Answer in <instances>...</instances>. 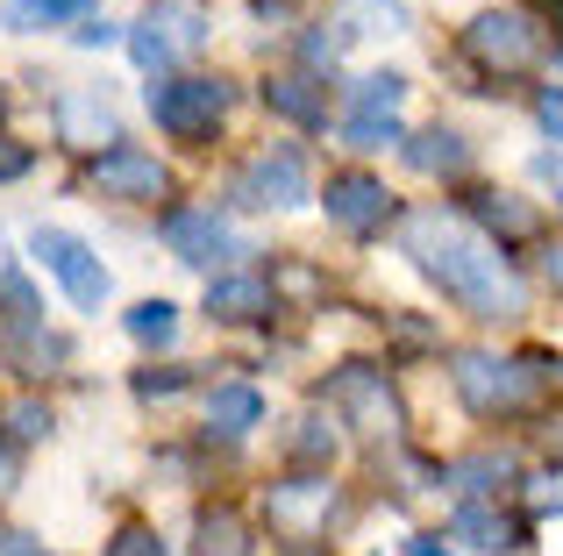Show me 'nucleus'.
<instances>
[{
    "label": "nucleus",
    "instance_id": "obj_18",
    "mask_svg": "<svg viewBox=\"0 0 563 556\" xmlns=\"http://www.w3.org/2000/svg\"><path fill=\"white\" fill-rule=\"evenodd\" d=\"M257 421H264L257 386H214V392H207V429H214V435H250Z\"/></svg>",
    "mask_w": 563,
    "mask_h": 556
},
{
    "label": "nucleus",
    "instance_id": "obj_31",
    "mask_svg": "<svg viewBox=\"0 0 563 556\" xmlns=\"http://www.w3.org/2000/svg\"><path fill=\"white\" fill-rule=\"evenodd\" d=\"M536 179L556 186V200H563V151H542V157H536Z\"/></svg>",
    "mask_w": 563,
    "mask_h": 556
},
{
    "label": "nucleus",
    "instance_id": "obj_1",
    "mask_svg": "<svg viewBox=\"0 0 563 556\" xmlns=\"http://www.w3.org/2000/svg\"><path fill=\"white\" fill-rule=\"evenodd\" d=\"M399 236H407L413 265L435 278L450 300H464L471 314H485V321H521L528 314L521 271H514L507 251H499L493 236H478L471 222H456V214H442V208H421V214H407Z\"/></svg>",
    "mask_w": 563,
    "mask_h": 556
},
{
    "label": "nucleus",
    "instance_id": "obj_26",
    "mask_svg": "<svg viewBox=\"0 0 563 556\" xmlns=\"http://www.w3.org/2000/svg\"><path fill=\"white\" fill-rule=\"evenodd\" d=\"M14 435H22V443H36V435H51V407H36V400H22V407H14Z\"/></svg>",
    "mask_w": 563,
    "mask_h": 556
},
{
    "label": "nucleus",
    "instance_id": "obj_15",
    "mask_svg": "<svg viewBox=\"0 0 563 556\" xmlns=\"http://www.w3.org/2000/svg\"><path fill=\"white\" fill-rule=\"evenodd\" d=\"M471 222H485L499 243H528V236H542V214L536 208H521V200H507V193H471Z\"/></svg>",
    "mask_w": 563,
    "mask_h": 556
},
{
    "label": "nucleus",
    "instance_id": "obj_23",
    "mask_svg": "<svg viewBox=\"0 0 563 556\" xmlns=\"http://www.w3.org/2000/svg\"><path fill=\"white\" fill-rule=\"evenodd\" d=\"M399 100H407V79L372 71V79H357V108H350V114H399Z\"/></svg>",
    "mask_w": 563,
    "mask_h": 556
},
{
    "label": "nucleus",
    "instance_id": "obj_2",
    "mask_svg": "<svg viewBox=\"0 0 563 556\" xmlns=\"http://www.w3.org/2000/svg\"><path fill=\"white\" fill-rule=\"evenodd\" d=\"M450 386H456V400L471 407V414H521L528 400H536V378L521 371V364H499V357H485V349H456L450 357Z\"/></svg>",
    "mask_w": 563,
    "mask_h": 556
},
{
    "label": "nucleus",
    "instance_id": "obj_10",
    "mask_svg": "<svg viewBox=\"0 0 563 556\" xmlns=\"http://www.w3.org/2000/svg\"><path fill=\"white\" fill-rule=\"evenodd\" d=\"M207 29L192 22V14H151V22L129 29V57H136L143 71H172L179 65V51H200Z\"/></svg>",
    "mask_w": 563,
    "mask_h": 556
},
{
    "label": "nucleus",
    "instance_id": "obj_36",
    "mask_svg": "<svg viewBox=\"0 0 563 556\" xmlns=\"http://www.w3.org/2000/svg\"><path fill=\"white\" fill-rule=\"evenodd\" d=\"M407 556H450V543H442V535H413Z\"/></svg>",
    "mask_w": 563,
    "mask_h": 556
},
{
    "label": "nucleus",
    "instance_id": "obj_37",
    "mask_svg": "<svg viewBox=\"0 0 563 556\" xmlns=\"http://www.w3.org/2000/svg\"><path fill=\"white\" fill-rule=\"evenodd\" d=\"M542 271H550V286L563 292V243H550V257H542Z\"/></svg>",
    "mask_w": 563,
    "mask_h": 556
},
{
    "label": "nucleus",
    "instance_id": "obj_22",
    "mask_svg": "<svg viewBox=\"0 0 563 556\" xmlns=\"http://www.w3.org/2000/svg\"><path fill=\"white\" fill-rule=\"evenodd\" d=\"M129 335H136V343H157V349H165L172 335H179V307H172V300H143V307H129Z\"/></svg>",
    "mask_w": 563,
    "mask_h": 556
},
{
    "label": "nucleus",
    "instance_id": "obj_24",
    "mask_svg": "<svg viewBox=\"0 0 563 556\" xmlns=\"http://www.w3.org/2000/svg\"><path fill=\"white\" fill-rule=\"evenodd\" d=\"M343 136L357 143V151H385V143H399V114H350Z\"/></svg>",
    "mask_w": 563,
    "mask_h": 556
},
{
    "label": "nucleus",
    "instance_id": "obj_11",
    "mask_svg": "<svg viewBox=\"0 0 563 556\" xmlns=\"http://www.w3.org/2000/svg\"><path fill=\"white\" fill-rule=\"evenodd\" d=\"M243 200H250V208H300V200H307L300 151H264L257 165L243 171Z\"/></svg>",
    "mask_w": 563,
    "mask_h": 556
},
{
    "label": "nucleus",
    "instance_id": "obj_14",
    "mask_svg": "<svg viewBox=\"0 0 563 556\" xmlns=\"http://www.w3.org/2000/svg\"><path fill=\"white\" fill-rule=\"evenodd\" d=\"M407 165L421 171V179H456V171L471 165V151H464L456 129H421V136H407Z\"/></svg>",
    "mask_w": 563,
    "mask_h": 556
},
{
    "label": "nucleus",
    "instance_id": "obj_32",
    "mask_svg": "<svg viewBox=\"0 0 563 556\" xmlns=\"http://www.w3.org/2000/svg\"><path fill=\"white\" fill-rule=\"evenodd\" d=\"M71 43H86V51H100V43H114V29H108V22L93 14V22H79V29H71Z\"/></svg>",
    "mask_w": 563,
    "mask_h": 556
},
{
    "label": "nucleus",
    "instance_id": "obj_5",
    "mask_svg": "<svg viewBox=\"0 0 563 556\" xmlns=\"http://www.w3.org/2000/svg\"><path fill=\"white\" fill-rule=\"evenodd\" d=\"M29 251L43 257V271H51L57 286H65L71 307H100V300H108V265H100L79 236H65V229H36V236H29Z\"/></svg>",
    "mask_w": 563,
    "mask_h": 556
},
{
    "label": "nucleus",
    "instance_id": "obj_17",
    "mask_svg": "<svg viewBox=\"0 0 563 556\" xmlns=\"http://www.w3.org/2000/svg\"><path fill=\"white\" fill-rule=\"evenodd\" d=\"M192 556H250V529L235 507H200L192 521Z\"/></svg>",
    "mask_w": 563,
    "mask_h": 556
},
{
    "label": "nucleus",
    "instance_id": "obj_34",
    "mask_svg": "<svg viewBox=\"0 0 563 556\" xmlns=\"http://www.w3.org/2000/svg\"><path fill=\"white\" fill-rule=\"evenodd\" d=\"M300 51H307V57H314V65H335V51H343V43H335V36H307V43H300Z\"/></svg>",
    "mask_w": 563,
    "mask_h": 556
},
{
    "label": "nucleus",
    "instance_id": "obj_7",
    "mask_svg": "<svg viewBox=\"0 0 563 556\" xmlns=\"http://www.w3.org/2000/svg\"><path fill=\"white\" fill-rule=\"evenodd\" d=\"M321 208H329V222L350 229V236H378V229L393 222V193H385V179H372V171H335Z\"/></svg>",
    "mask_w": 563,
    "mask_h": 556
},
{
    "label": "nucleus",
    "instance_id": "obj_6",
    "mask_svg": "<svg viewBox=\"0 0 563 556\" xmlns=\"http://www.w3.org/2000/svg\"><path fill=\"white\" fill-rule=\"evenodd\" d=\"M464 51L478 57L485 71H528L542 57V36H536V22L528 14H499V8H485L478 22L464 29Z\"/></svg>",
    "mask_w": 563,
    "mask_h": 556
},
{
    "label": "nucleus",
    "instance_id": "obj_8",
    "mask_svg": "<svg viewBox=\"0 0 563 556\" xmlns=\"http://www.w3.org/2000/svg\"><path fill=\"white\" fill-rule=\"evenodd\" d=\"M165 243L186 257V265H221V257H243V236H235L214 208H172L165 214Z\"/></svg>",
    "mask_w": 563,
    "mask_h": 556
},
{
    "label": "nucleus",
    "instance_id": "obj_38",
    "mask_svg": "<svg viewBox=\"0 0 563 556\" xmlns=\"http://www.w3.org/2000/svg\"><path fill=\"white\" fill-rule=\"evenodd\" d=\"M536 500H542V507H563V478H550V486H542Z\"/></svg>",
    "mask_w": 563,
    "mask_h": 556
},
{
    "label": "nucleus",
    "instance_id": "obj_4",
    "mask_svg": "<svg viewBox=\"0 0 563 556\" xmlns=\"http://www.w3.org/2000/svg\"><path fill=\"white\" fill-rule=\"evenodd\" d=\"M329 400L357 435H393L399 429V400H393V386H385L378 364H343V371L329 378Z\"/></svg>",
    "mask_w": 563,
    "mask_h": 556
},
{
    "label": "nucleus",
    "instance_id": "obj_39",
    "mask_svg": "<svg viewBox=\"0 0 563 556\" xmlns=\"http://www.w3.org/2000/svg\"><path fill=\"white\" fill-rule=\"evenodd\" d=\"M286 556H329V549H314V543H292Z\"/></svg>",
    "mask_w": 563,
    "mask_h": 556
},
{
    "label": "nucleus",
    "instance_id": "obj_25",
    "mask_svg": "<svg viewBox=\"0 0 563 556\" xmlns=\"http://www.w3.org/2000/svg\"><path fill=\"white\" fill-rule=\"evenodd\" d=\"M493 478H514V457H471V464H456V486H471V492H493Z\"/></svg>",
    "mask_w": 563,
    "mask_h": 556
},
{
    "label": "nucleus",
    "instance_id": "obj_29",
    "mask_svg": "<svg viewBox=\"0 0 563 556\" xmlns=\"http://www.w3.org/2000/svg\"><path fill=\"white\" fill-rule=\"evenodd\" d=\"M114 556H165V543H157L151 529H129L122 543H114Z\"/></svg>",
    "mask_w": 563,
    "mask_h": 556
},
{
    "label": "nucleus",
    "instance_id": "obj_30",
    "mask_svg": "<svg viewBox=\"0 0 563 556\" xmlns=\"http://www.w3.org/2000/svg\"><path fill=\"white\" fill-rule=\"evenodd\" d=\"M536 114H542V129H556V136H563V86H550V93L536 100Z\"/></svg>",
    "mask_w": 563,
    "mask_h": 556
},
{
    "label": "nucleus",
    "instance_id": "obj_19",
    "mask_svg": "<svg viewBox=\"0 0 563 556\" xmlns=\"http://www.w3.org/2000/svg\"><path fill=\"white\" fill-rule=\"evenodd\" d=\"M8 29H65V22H93V0H0Z\"/></svg>",
    "mask_w": 563,
    "mask_h": 556
},
{
    "label": "nucleus",
    "instance_id": "obj_35",
    "mask_svg": "<svg viewBox=\"0 0 563 556\" xmlns=\"http://www.w3.org/2000/svg\"><path fill=\"white\" fill-rule=\"evenodd\" d=\"M0 556H51V549L29 543V535H0Z\"/></svg>",
    "mask_w": 563,
    "mask_h": 556
},
{
    "label": "nucleus",
    "instance_id": "obj_20",
    "mask_svg": "<svg viewBox=\"0 0 563 556\" xmlns=\"http://www.w3.org/2000/svg\"><path fill=\"white\" fill-rule=\"evenodd\" d=\"M456 535H464L471 549H521L528 543V529L514 514H499V507H464V514H456Z\"/></svg>",
    "mask_w": 563,
    "mask_h": 556
},
{
    "label": "nucleus",
    "instance_id": "obj_21",
    "mask_svg": "<svg viewBox=\"0 0 563 556\" xmlns=\"http://www.w3.org/2000/svg\"><path fill=\"white\" fill-rule=\"evenodd\" d=\"M57 129H65V143H79V151L114 143V114L100 108V100H86V93H65V100H57Z\"/></svg>",
    "mask_w": 563,
    "mask_h": 556
},
{
    "label": "nucleus",
    "instance_id": "obj_3",
    "mask_svg": "<svg viewBox=\"0 0 563 556\" xmlns=\"http://www.w3.org/2000/svg\"><path fill=\"white\" fill-rule=\"evenodd\" d=\"M151 114H157L165 136L200 143V136H214V122L229 114V86L221 79H165V86H151Z\"/></svg>",
    "mask_w": 563,
    "mask_h": 556
},
{
    "label": "nucleus",
    "instance_id": "obj_40",
    "mask_svg": "<svg viewBox=\"0 0 563 556\" xmlns=\"http://www.w3.org/2000/svg\"><path fill=\"white\" fill-rule=\"evenodd\" d=\"M0 108H8V93H0Z\"/></svg>",
    "mask_w": 563,
    "mask_h": 556
},
{
    "label": "nucleus",
    "instance_id": "obj_12",
    "mask_svg": "<svg viewBox=\"0 0 563 556\" xmlns=\"http://www.w3.org/2000/svg\"><path fill=\"white\" fill-rule=\"evenodd\" d=\"M329 507H335V486L329 478H286V486H272V521L286 535H314L321 521H329Z\"/></svg>",
    "mask_w": 563,
    "mask_h": 556
},
{
    "label": "nucleus",
    "instance_id": "obj_13",
    "mask_svg": "<svg viewBox=\"0 0 563 556\" xmlns=\"http://www.w3.org/2000/svg\"><path fill=\"white\" fill-rule=\"evenodd\" d=\"M264 108L286 114V122H300V129H321V122H329V93H321L314 79H300V71L264 79Z\"/></svg>",
    "mask_w": 563,
    "mask_h": 556
},
{
    "label": "nucleus",
    "instance_id": "obj_16",
    "mask_svg": "<svg viewBox=\"0 0 563 556\" xmlns=\"http://www.w3.org/2000/svg\"><path fill=\"white\" fill-rule=\"evenodd\" d=\"M207 314L214 321H257V314H272V286L264 278H214L207 286Z\"/></svg>",
    "mask_w": 563,
    "mask_h": 556
},
{
    "label": "nucleus",
    "instance_id": "obj_27",
    "mask_svg": "<svg viewBox=\"0 0 563 556\" xmlns=\"http://www.w3.org/2000/svg\"><path fill=\"white\" fill-rule=\"evenodd\" d=\"M292 449H300V457H329V449H335V435L321 429L314 414H307V421H300V435H292Z\"/></svg>",
    "mask_w": 563,
    "mask_h": 556
},
{
    "label": "nucleus",
    "instance_id": "obj_33",
    "mask_svg": "<svg viewBox=\"0 0 563 556\" xmlns=\"http://www.w3.org/2000/svg\"><path fill=\"white\" fill-rule=\"evenodd\" d=\"M22 171H29V151L22 143H0V179H22Z\"/></svg>",
    "mask_w": 563,
    "mask_h": 556
},
{
    "label": "nucleus",
    "instance_id": "obj_28",
    "mask_svg": "<svg viewBox=\"0 0 563 556\" xmlns=\"http://www.w3.org/2000/svg\"><path fill=\"white\" fill-rule=\"evenodd\" d=\"M179 386H186V371H143V378H136V392H143V400H172Z\"/></svg>",
    "mask_w": 563,
    "mask_h": 556
},
{
    "label": "nucleus",
    "instance_id": "obj_9",
    "mask_svg": "<svg viewBox=\"0 0 563 556\" xmlns=\"http://www.w3.org/2000/svg\"><path fill=\"white\" fill-rule=\"evenodd\" d=\"M93 186L108 200H165V165H157L151 151H129V143H114V151L93 157Z\"/></svg>",
    "mask_w": 563,
    "mask_h": 556
}]
</instances>
